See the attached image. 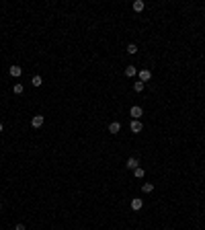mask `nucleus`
<instances>
[{
  "label": "nucleus",
  "instance_id": "nucleus-1",
  "mask_svg": "<svg viewBox=\"0 0 205 230\" xmlns=\"http://www.w3.org/2000/svg\"><path fill=\"white\" fill-rule=\"evenodd\" d=\"M142 121H140V119H131V123H129V130H131L133 134H140L142 132Z\"/></svg>",
  "mask_w": 205,
  "mask_h": 230
},
{
  "label": "nucleus",
  "instance_id": "nucleus-2",
  "mask_svg": "<svg viewBox=\"0 0 205 230\" xmlns=\"http://www.w3.org/2000/svg\"><path fill=\"white\" fill-rule=\"evenodd\" d=\"M43 121H45V119H43V115H33V119H31V125H33L35 130H37V127H41V125H43Z\"/></svg>",
  "mask_w": 205,
  "mask_h": 230
},
{
  "label": "nucleus",
  "instance_id": "nucleus-3",
  "mask_svg": "<svg viewBox=\"0 0 205 230\" xmlns=\"http://www.w3.org/2000/svg\"><path fill=\"white\" fill-rule=\"evenodd\" d=\"M129 113H131V117L133 119H140V117H142V107H137V105H133V107L131 109H129Z\"/></svg>",
  "mask_w": 205,
  "mask_h": 230
},
{
  "label": "nucleus",
  "instance_id": "nucleus-4",
  "mask_svg": "<svg viewBox=\"0 0 205 230\" xmlns=\"http://www.w3.org/2000/svg\"><path fill=\"white\" fill-rule=\"evenodd\" d=\"M150 78H152L150 70H140V82H148Z\"/></svg>",
  "mask_w": 205,
  "mask_h": 230
},
{
  "label": "nucleus",
  "instance_id": "nucleus-5",
  "mask_svg": "<svg viewBox=\"0 0 205 230\" xmlns=\"http://www.w3.org/2000/svg\"><path fill=\"white\" fill-rule=\"evenodd\" d=\"M142 206H144V201L142 199H140V197H133V199H131V210H142Z\"/></svg>",
  "mask_w": 205,
  "mask_h": 230
},
{
  "label": "nucleus",
  "instance_id": "nucleus-6",
  "mask_svg": "<svg viewBox=\"0 0 205 230\" xmlns=\"http://www.w3.org/2000/svg\"><path fill=\"white\" fill-rule=\"evenodd\" d=\"M109 132H111V134H119V132H121V123H119V121H113L111 125H109Z\"/></svg>",
  "mask_w": 205,
  "mask_h": 230
},
{
  "label": "nucleus",
  "instance_id": "nucleus-7",
  "mask_svg": "<svg viewBox=\"0 0 205 230\" xmlns=\"http://www.w3.org/2000/svg\"><path fill=\"white\" fill-rule=\"evenodd\" d=\"M10 76H21V74H23V68H21V66H10Z\"/></svg>",
  "mask_w": 205,
  "mask_h": 230
},
{
  "label": "nucleus",
  "instance_id": "nucleus-8",
  "mask_svg": "<svg viewBox=\"0 0 205 230\" xmlns=\"http://www.w3.org/2000/svg\"><path fill=\"white\" fill-rule=\"evenodd\" d=\"M125 167L133 171V169H137V167H140V162H137V158H129V160L125 162Z\"/></svg>",
  "mask_w": 205,
  "mask_h": 230
},
{
  "label": "nucleus",
  "instance_id": "nucleus-9",
  "mask_svg": "<svg viewBox=\"0 0 205 230\" xmlns=\"http://www.w3.org/2000/svg\"><path fill=\"white\" fill-rule=\"evenodd\" d=\"M133 10H136V12H142V10H144V2H142V0H136V2H133Z\"/></svg>",
  "mask_w": 205,
  "mask_h": 230
},
{
  "label": "nucleus",
  "instance_id": "nucleus-10",
  "mask_svg": "<svg viewBox=\"0 0 205 230\" xmlns=\"http://www.w3.org/2000/svg\"><path fill=\"white\" fill-rule=\"evenodd\" d=\"M142 191H144V193H152V191H154V185H152V183H144Z\"/></svg>",
  "mask_w": 205,
  "mask_h": 230
},
{
  "label": "nucleus",
  "instance_id": "nucleus-11",
  "mask_svg": "<svg viewBox=\"0 0 205 230\" xmlns=\"http://www.w3.org/2000/svg\"><path fill=\"white\" fill-rule=\"evenodd\" d=\"M136 72H137L136 66H127L125 68V76H136Z\"/></svg>",
  "mask_w": 205,
  "mask_h": 230
},
{
  "label": "nucleus",
  "instance_id": "nucleus-12",
  "mask_svg": "<svg viewBox=\"0 0 205 230\" xmlns=\"http://www.w3.org/2000/svg\"><path fill=\"white\" fill-rule=\"evenodd\" d=\"M133 175H136V177H137V179H142V177H144V175H146V171H144V169H142V167H137V169H133Z\"/></svg>",
  "mask_w": 205,
  "mask_h": 230
},
{
  "label": "nucleus",
  "instance_id": "nucleus-13",
  "mask_svg": "<svg viewBox=\"0 0 205 230\" xmlns=\"http://www.w3.org/2000/svg\"><path fill=\"white\" fill-rule=\"evenodd\" d=\"M31 84H33V86H41L43 80H41V76H33V78H31Z\"/></svg>",
  "mask_w": 205,
  "mask_h": 230
},
{
  "label": "nucleus",
  "instance_id": "nucleus-14",
  "mask_svg": "<svg viewBox=\"0 0 205 230\" xmlns=\"http://www.w3.org/2000/svg\"><path fill=\"white\" fill-rule=\"evenodd\" d=\"M133 91H136V93H142V91H144V82H140V80L133 82Z\"/></svg>",
  "mask_w": 205,
  "mask_h": 230
},
{
  "label": "nucleus",
  "instance_id": "nucleus-15",
  "mask_svg": "<svg viewBox=\"0 0 205 230\" xmlns=\"http://www.w3.org/2000/svg\"><path fill=\"white\" fill-rule=\"evenodd\" d=\"M12 91H15V93H17V95H23V91H25V86H23V84H21V82H19V84H15V88H12Z\"/></svg>",
  "mask_w": 205,
  "mask_h": 230
},
{
  "label": "nucleus",
  "instance_id": "nucleus-16",
  "mask_svg": "<svg viewBox=\"0 0 205 230\" xmlns=\"http://www.w3.org/2000/svg\"><path fill=\"white\" fill-rule=\"evenodd\" d=\"M136 51H137L136 43H129V45H127V54H136Z\"/></svg>",
  "mask_w": 205,
  "mask_h": 230
},
{
  "label": "nucleus",
  "instance_id": "nucleus-17",
  "mask_svg": "<svg viewBox=\"0 0 205 230\" xmlns=\"http://www.w3.org/2000/svg\"><path fill=\"white\" fill-rule=\"evenodd\" d=\"M15 230H25V226H23V224H17V226H15Z\"/></svg>",
  "mask_w": 205,
  "mask_h": 230
},
{
  "label": "nucleus",
  "instance_id": "nucleus-18",
  "mask_svg": "<svg viewBox=\"0 0 205 230\" xmlns=\"http://www.w3.org/2000/svg\"><path fill=\"white\" fill-rule=\"evenodd\" d=\"M0 132H2V123H0Z\"/></svg>",
  "mask_w": 205,
  "mask_h": 230
}]
</instances>
